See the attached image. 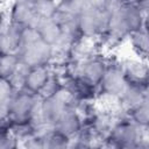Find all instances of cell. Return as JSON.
<instances>
[{
    "label": "cell",
    "mask_w": 149,
    "mask_h": 149,
    "mask_svg": "<svg viewBox=\"0 0 149 149\" xmlns=\"http://www.w3.org/2000/svg\"><path fill=\"white\" fill-rule=\"evenodd\" d=\"M14 149H20V147H17V148H14Z\"/></svg>",
    "instance_id": "obj_25"
},
{
    "label": "cell",
    "mask_w": 149,
    "mask_h": 149,
    "mask_svg": "<svg viewBox=\"0 0 149 149\" xmlns=\"http://www.w3.org/2000/svg\"><path fill=\"white\" fill-rule=\"evenodd\" d=\"M97 149H119V147L113 142L111 141L109 139H105L99 146Z\"/></svg>",
    "instance_id": "obj_22"
},
{
    "label": "cell",
    "mask_w": 149,
    "mask_h": 149,
    "mask_svg": "<svg viewBox=\"0 0 149 149\" xmlns=\"http://www.w3.org/2000/svg\"><path fill=\"white\" fill-rule=\"evenodd\" d=\"M62 90H63V83H62L61 77L56 72L51 71L50 78L48 79V81L45 83V85L43 86V88L38 92L37 97L40 99H45V98L56 95Z\"/></svg>",
    "instance_id": "obj_16"
},
{
    "label": "cell",
    "mask_w": 149,
    "mask_h": 149,
    "mask_svg": "<svg viewBox=\"0 0 149 149\" xmlns=\"http://www.w3.org/2000/svg\"><path fill=\"white\" fill-rule=\"evenodd\" d=\"M133 149H149V144H148V140L140 142L137 146H135Z\"/></svg>",
    "instance_id": "obj_23"
},
{
    "label": "cell",
    "mask_w": 149,
    "mask_h": 149,
    "mask_svg": "<svg viewBox=\"0 0 149 149\" xmlns=\"http://www.w3.org/2000/svg\"><path fill=\"white\" fill-rule=\"evenodd\" d=\"M0 78H1V77H0Z\"/></svg>",
    "instance_id": "obj_26"
},
{
    "label": "cell",
    "mask_w": 149,
    "mask_h": 149,
    "mask_svg": "<svg viewBox=\"0 0 149 149\" xmlns=\"http://www.w3.org/2000/svg\"><path fill=\"white\" fill-rule=\"evenodd\" d=\"M33 7L40 19H48L55 16L58 9V2L49 0H33Z\"/></svg>",
    "instance_id": "obj_17"
},
{
    "label": "cell",
    "mask_w": 149,
    "mask_h": 149,
    "mask_svg": "<svg viewBox=\"0 0 149 149\" xmlns=\"http://www.w3.org/2000/svg\"><path fill=\"white\" fill-rule=\"evenodd\" d=\"M15 92L16 88L9 79L0 78V101H10Z\"/></svg>",
    "instance_id": "obj_18"
},
{
    "label": "cell",
    "mask_w": 149,
    "mask_h": 149,
    "mask_svg": "<svg viewBox=\"0 0 149 149\" xmlns=\"http://www.w3.org/2000/svg\"><path fill=\"white\" fill-rule=\"evenodd\" d=\"M122 70L126 77V80L129 85H136L142 87H148L149 84V71L147 61L128 58L121 61Z\"/></svg>",
    "instance_id": "obj_5"
},
{
    "label": "cell",
    "mask_w": 149,
    "mask_h": 149,
    "mask_svg": "<svg viewBox=\"0 0 149 149\" xmlns=\"http://www.w3.org/2000/svg\"><path fill=\"white\" fill-rule=\"evenodd\" d=\"M52 54H54V48L47 44L42 38L34 43L21 47L17 51L20 63L27 66L28 69L35 66L49 65L52 58Z\"/></svg>",
    "instance_id": "obj_3"
},
{
    "label": "cell",
    "mask_w": 149,
    "mask_h": 149,
    "mask_svg": "<svg viewBox=\"0 0 149 149\" xmlns=\"http://www.w3.org/2000/svg\"><path fill=\"white\" fill-rule=\"evenodd\" d=\"M40 98L24 90H17L13 98L9 101V119L14 121L20 120H30Z\"/></svg>",
    "instance_id": "obj_4"
},
{
    "label": "cell",
    "mask_w": 149,
    "mask_h": 149,
    "mask_svg": "<svg viewBox=\"0 0 149 149\" xmlns=\"http://www.w3.org/2000/svg\"><path fill=\"white\" fill-rule=\"evenodd\" d=\"M45 149H70L71 141L56 129L51 128L41 134Z\"/></svg>",
    "instance_id": "obj_13"
},
{
    "label": "cell",
    "mask_w": 149,
    "mask_h": 149,
    "mask_svg": "<svg viewBox=\"0 0 149 149\" xmlns=\"http://www.w3.org/2000/svg\"><path fill=\"white\" fill-rule=\"evenodd\" d=\"M20 66V58L17 54H0V77L10 79Z\"/></svg>",
    "instance_id": "obj_15"
},
{
    "label": "cell",
    "mask_w": 149,
    "mask_h": 149,
    "mask_svg": "<svg viewBox=\"0 0 149 149\" xmlns=\"http://www.w3.org/2000/svg\"><path fill=\"white\" fill-rule=\"evenodd\" d=\"M38 16L36 15L33 0L31 1H16L10 6L8 14V22L20 27H35Z\"/></svg>",
    "instance_id": "obj_6"
},
{
    "label": "cell",
    "mask_w": 149,
    "mask_h": 149,
    "mask_svg": "<svg viewBox=\"0 0 149 149\" xmlns=\"http://www.w3.org/2000/svg\"><path fill=\"white\" fill-rule=\"evenodd\" d=\"M19 147H20V149H45L44 143H43V139L38 134H36V135L27 139L26 141L21 142L19 144Z\"/></svg>",
    "instance_id": "obj_19"
},
{
    "label": "cell",
    "mask_w": 149,
    "mask_h": 149,
    "mask_svg": "<svg viewBox=\"0 0 149 149\" xmlns=\"http://www.w3.org/2000/svg\"><path fill=\"white\" fill-rule=\"evenodd\" d=\"M126 116L134 125L141 128H148L149 126V100L130 108L126 112Z\"/></svg>",
    "instance_id": "obj_14"
},
{
    "label": "cell",
    "mask_w": 149,
    "mask_h": 149,
    "mask_svg": "<svg viewBox=\"0 0 149 149\" xmlns=\"http://www.w3.org/2000/svg\"><path fill=\"white\" fill-rule=\"evenodd\" d=\"M50 76H51V68L49 65L30 68L27 71L22 88L37 95L38 92L43 88V86L48 81V79L50 78Z\"/></svg>",
    "instance_id": "obj_8"
},
{
    "label": "cell",
    "mask_w": 149,
    "mask_h": 149,
    "mask_svg": "<svg viewBox=\"0 0 149 149\" xmlns=\"http://www.w3.org/2000/svg\"><path fill=\"white\" fill-rule=\"evenodd\" d=\"M8 133L19 142V144L27 139L38 134L37 128L33 123L31 120H20V121H14L10 120L8 121Z\"/></svg>",
    "instance_id": "obj_12"
},
{
    "label": "cell",
    "mask_w": 149,
    "mask_h": 149,
    "mask_svg": "<svg viewBox=\"0 0 149 149\" xmlns=\"http://www.w3.org/2000/svg\"><path fill=\"white\" fill-rule=\"evenodd\" d=\"M127 40L130 43L132 50L137 56L139 59L147 61L148 50H149V40H148V26L139 28L129 33Z\"/></svg>",
    "instance_id": "obj_10"
},
{
    "label": "cell",
    "mask_w": 149,
    "mask_h": 149,
    "mask_svg": "<svg viewBox=\"0 0 149 149\" xmlns=\"http://www.w3.org/2000/svg\"><path fill=\"white\" fill-rule=\"evenodd\" d=\"M81 128V118L73 108H68L54 126V129H56L70 140H74L80 133Z\"/></svg>",
    "instance_id": "obj_7"
},
{
    "label": "cell",
    "mask_w": 149,
    "mask_h": 149,
    "mask_svg": "<svg viewBox=\"0 0 149 149\" xmlns=\"http://www.w3.org/2000/svg\"><path fill=\"white\" fill-rule=\"evenodd\" d=\"M127 86L128 83L122 70L121 61L118 58L107 57V69L98 87L99 94L120 99Z\"/></svg>",
    "instance_id": "obj_2"
},
{
    "label": "cell",
    "mask_w": 149,
    "mask_h": 149,
    "mask_svg": "<svg viewBox=\"0 0 149 149\" xmlns=\"http://www.w3.org/2000/svg\"><path fill=\"white\" fill-rule=\"evenodd\" d=\"M35 28L37 29L41 38L52 48L57 47L62 40V29L54 17L38 19Z\"/></svg>",
    "instance_id": "obj_9"
},
{
    "label": "cell",
    "mask_w": 149,
    "mask_h": 149,
    "mask_svg": "<svg viewBox=\"0 0 149 149\" xmlns=\"http://www.w3.org/2000/svg\"><path fill=\"white\" fill-rule=\"evenodd\" d=\"M9 120V101H0V123Z\"/></svg>",
    "instance_id": "obj_21"
},
{
    "label": "cell",
    "mask_w": 149,
    "mask_h": 149,
    "mask_svg": "<svg viewBox=\"0 0 149 149\" xmlns=\"http://www.w3.org/2000/svg\"><path fill=\"white\" fill-rule=\"evenodd\" d=\"M17 147L19 142L8 132H3L0 134V149H14Z\"/></svg>",
    "instance_id": "obj_20"
},
{
    "label": "cell",
    "mask_w": 149,
    "mask_h": 149,
    "mask_svg": "<svg viewBox=\"0 0 149 149\" xmlns=\"http://www.w3.org/2000/svg\"><path fill=\"white\" fill-rule=\"evenodd\" d=\"M147 100H149L148 87L129 85V84L120 98V102H121L122 109L125 112L129 111L130 108H133V107H135V106H137V105H140Z\"/></svg>",
    "instance_id": "obj_11"
},
{
    "label": "cell",
    "mask_w": 149,
    "mask_h": 149,
    "mask_svg": "<svg viewBox=\"0 0 149 149\" xmlns=\"http://www.w3.org/2000/svg\"><path fill=\"white\" fill-rule=\"evenodd\" d=\"M147 128L134 125L127 118H121L113 125L107 139L113 141L119 149H133L140 142L146 141Z\"/></svg>",
    "instance_id": "obj_1"
},
{
    "label": "cell",
    "mask_w": 149,
    "mask_h": 149,
    "mask_svg": "<svg viewBox=\"0 0 149 149\" xmlns=\"http://www.w3.org/2000/svg\"><path fill=\"white\" fill-rule=\"evenodd\" d=\"M8 121L5 122V123H0V134L3 133V132H8Z\"/></svg>",
    "instance_id": "obj_24"
}]
</instances>
